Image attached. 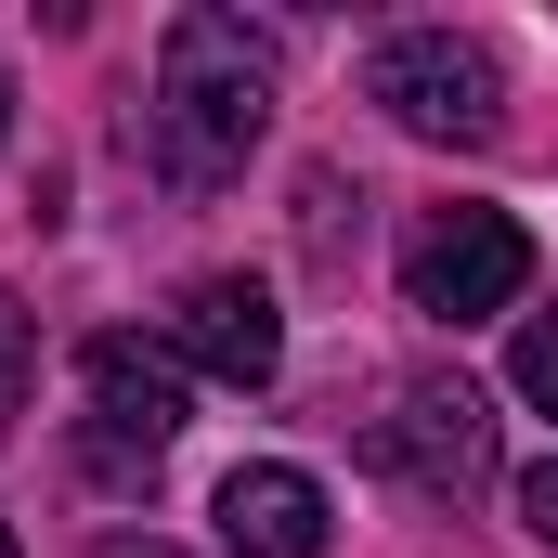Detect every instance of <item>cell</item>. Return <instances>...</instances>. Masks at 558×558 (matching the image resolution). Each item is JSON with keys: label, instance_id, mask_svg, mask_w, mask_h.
I'll return each mask as SVG.
<instances>
[{"label": "cell", "instance_id": "cell-9", "mask_svg": "<svg viewBox=\"0 0 558 558\" xmlns=\"http://www.w3.org/2000/svg\"><path fill=\"white\" fill-rule=\"evenodd\" d=\"M26 377H39V351H26V325H13V312H0V428L26 416Z\"/></svg>", "mask_w": 558, "mask_h": 558}, {"label": "cell", "instance_id": "cell-6", "mask_svg": "<svg viewBox=\"0 0 558 558\" xmlns=\"http://www.w3.org/2000/svg\"><path fill=\"white\" fill-rule=\"evenodd\" d=\"M169 351H182L195 377H221V390H274V364H286L274 286H260V274H195L182 312H169Z\"/></svg>", "mask_w": 558, "mask_h": 558}, {"label": "cell", "instance_id": "cell-1", "mask_svg": "<svg viewBox=\"0 0 558 558\" xmlns=\"http://www.w3.org/2000/svg\"><path fill=\"white\" fill-rule=\"evenodd\" d=\"M274 131V52L234 26V13H169L156 39V105H143V156L169 182H234L247 143Z\"/></svg>", "mask_w": 558, "mask_h": 558}, {"label": "cell", "instance_id": "cell-13", "mask_svg": "<svg viewBox=\"0 0 558 558\" xmlns=\"http://www.w3.org/2000/svg\"><path fill=\"white\" fill-rule=\"evenodd\" d=\"M0 558H13V520H0Z\"/></svg>", "mask_w": 558, "mask_h": 558}, {"label": "cell", "instance_id": "cell-3", "mask_svg": "<svg viewBox=\"0 0 558 558\" xmlns=\"http://www.w3.org/2000/svg\"><path fill=\"white\" fill-rule=\"evenodd\" d=\"M520 286H533V234L507 208H428L403 247V299L428 325H494V312H520Z\"/></svg>", "mask_w": 558, "mask_h": 558}, {"label": "cell", "instance_id": "cell-2", "mask_svg": "<svg viewBox=\"0 0 558 558\" xmlns=\"http://www.w3.org/2000/svg\"><path fill=\"white\" fill-rule=\"evenodd\" d=\"M364 105H390L416 143H494L507 131V65L454 26H403L364 52Z\"/></svg>", "mask_w": 558, "mask_h": 558}, {"label": "cell", "instance_id": "cell-4", "mask_svg": "<svg viewBox=\"0 0 558 558\" xmlns=\"http://www.w3.org/2000/svg\"><path fill=\"white\" fill-rule=\"evenodd\" d=\"M377 468H403L428 507H468V494H494V403L468 390V377H403L390 390V416H377Z\"/></svg>", "mask_w": 558, "mask_h": 558}, {"label": "cell", "instance_id": "cell-12", "mask_svg": "<svg viewBox=\"0 0 558 558\" xmlns=\"http://www.w3.org/2000/svg\"><path fill=\"white\" fill-rule=\"evenodd\" d=\"M0 143H13V78H0Z\"/></svg>", "mask_w": 558, "mask_h": 558}, {"label": "cell", "instance_id": "cell-8", "mask_svg": "<svg viewBox=\"0 0 558 558\" xmlns=\"http://www.w3.org/2000/svg\"><path fill=\"white\" fill-rule=\"evenodd\" d=\"M507 390H520L533 416H558V312H520V338H507Z\"/></svg>", "mask_w": 558, "mask_h": 558}, {"label": "cell", "instance_id": "cell-10", "mask_svg": "<svg viewBox=\"0 0 558 558\" xmlns=\"http://www.w3.org/2000/svg\"><path fill=\"white\" fill-rule=\"evenodd\" d=\"M520 533L558 546V454H546V468H520Z\"/></svg>", "mask_w": 558, "mask_h": 558}, {"label": "cell", "instance_id": "cell-5", "mask_svg": "<svg viewBox=\"0 0 558 558\" xmlns=\"http://www.w3.org/2000/svg\"><path fill=\"white\" fill-rule=\"evenodd\" d=\"M78 390H92V454H105V468H156V454L182 441V351L92 338V351H78Z\"/></svg>", "mask_w": 558, "mask_h": 558}, {"label": "cell", "instance_id": "cell-7", "mask_svg": "<svg viewBox=\"0 0 558 558\" xmlns=\"http://www.w3.org/2000/svg\"><path fill=\"white\" fill-rule=\"evenodd\" d=\"M221 546L234 558H325V481L312 468H234L221 481Z\"/></svg>", "mask_w": 558, "mask_h": 558}, {"label": "cell", "instance_id": "cell-11", "mask_svg": "<svg viewBox=\"0 0 558 558\" xmlns=\"http://www.w3.org/2000/svg\"><path fill=\"white\" fill-rule=\"evenodd\" d=\"M105 558H182V546H105Z\"/></svg>", "mask_w": 558, "mask_h": 558}]
</instances>
